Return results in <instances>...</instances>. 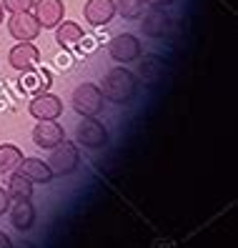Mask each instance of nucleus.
Masks as SVG:
<instances>
[{"mask_svg": "<svg viewBox=\"0 0 238 248\" xmlns=\"http://www.w3.org/2000/svg\"><path fill=\"white\" fill-rule=\"evenodd\" d=\"M33 3H35V0H0L3 10H8L10 16H16V13H25V10H33Z\"/></svg>", "mask_w": 238, "mask_h": 248, "instance_id": "obj_21", "label": "nucleus"}, {"mask_svg": "<svg viewBox=\"0 0 238 248\" xmlns=\"http://www.w3.org/2000/svg\"><path fill=\"white\" fill-rule=\"evenodd\" d=\"M53 83L50 78V73L48 70H25V76L20 80V85L28 91V93H43V91H48V85Z\"/></svg>", "mask_w": 238, "mask_h": 248, "instance_id": "obj_17", "label": "nucleus"}, {"mask_svg": "<svg viewBox=\"0 0 238 248\" xmlns=\"http://www.w3.org/2000/svg\"><path fill=\"white\" fill-rule=\"evenodd\" d=\"M76 143L88 151H100L108 145V128L95 115H85L76 128Z\"/></svg>", "mask_w": 238, "mask_h": 248, "instance_id": "obj_4", "label": "nucleus"}, {"mask_svg": "<svg viewBox=\"0 0 238 248\" xmlns=\"http://www.w3.org/2000/svg\"><path fill=\"white\" fill-rule=\"evenodd\" d=\"M163 76V63L158 55H145V61L141 63V78L145 83H158V78Z\"/></svg>", "mask_w": 238, "mask_h": 248, "instance_id": "obj_20", "label": "nucleus"}, {"mask_svg": "<svg viewBox=\"0 0 238 248\" xmlns=\"http://www.w3.org/2000/svg\"><path fill=\"white\" fill-rule=\"evenodd\" d=\"M10 223L16 231H31L35 226V208L31 201H16V206H10Z\"/></svg>", "mask_w": 238, "mask_h": 248, "instance_id": "obj_15", "label": "nucleus"}, {"mask_svg": "<svg viewBox=\"0 0 238 248\" xmlns=\"http://www.w3.org/2000/svg\"><path fill=\"white\" fill-rule=\"evenodd\" d=\"M20 160H23V151L18 148V145H13V143H3V145H0V173L18 170Z\"/></svg>", "mask_w": 238, "mask_h": 248, "instance_id": "obj_18", "label": "nucleus"}, {"mask_svg": "<svg viewBox=\"0 0 238 248\" xmlns=\"http://www.w3.org/2000/svg\"><path fill=\"white\" fill-rule=\"evenodd\" d=\"M28 113L33 115L35 121H58L63 115V100L43 91V93H35L33 100L28 103Z\"/></svg>", "mask_w": 238, "mask_h": 248, "instance_id": "obj_6", "label": "nucleus"}, {"mask_svg": "<svg viewBox=\"0 0 238 248\" xmlns=\"http://www.w3.org/2000/svg\"><path fill=\"white\" fill-rule=\"evenodd\" d=\"M3 18H5V10H3V5H0V23H3Z\"/></svg>", "mask_w": 238, "mask_h": 248, "instance_id": "obj_25", "label": "nucleus"}, {"mask_svg": "<svg viewBox=\"0 0 238 248\" xmlns=\"http://www.w3.org/2000/svg\"><path fill=\"white\" fill-rule=\"evenodd\" d=\"M8 196H10V201H31L33 198V183L28 181L23 173H18V170H13L10 173V178H8Z\"/></svg>", "mask_w": 238, "mask_h": 248, "instance_id": "obj_16", "label": "nucleus"}, {"mask_svg": "<svg viewBox=\"0 0 238 248\" xmlns=\"http://www.w3.org/2000/svg\"><path fill=\"white\" fill-rule=\"evenodd\" d=\"M40 23L38 18L33 16L31 10H25V13H16V16H10L8 20V33L16 38L18 43H33L38 35H40Z\"/></svg>", "mask_w": 238, "mask_h": 248, "instance_id": "obj_7", "label": "nucleus"}, {"mask_svg": "<svg viewBox=\"0 0 238 248\" xmlns=\"http://www.w3.org/2000/svg\"><path fill=\"white\" fill-rule=\"evenodd\" d=\"M10 206H13V201H10L8 191H5V188H0V216H5L10 211Z\"/></svg>", "mask_w": 238, "mask_h": 248, "instance_id": "obj_22", "label": "nucleus"}, {"mask_svg": "<svg viewBox=\"0 0 238 248\" xmlns=\"http://www.w3.org/2000/svg\"><path fill=\"white\" fill-rule=\"evenodd\" d=\"M108 55L118 65H128V63H136L138 58L143 55V46H141V40L136 35L121 33V35H115L108 43Z\"/></svg>", "mask_w": 238, "mask_h": 248, "instance_id": "obj_5", "label": "nucleus"}, {"mask_svg": "<svg viewBox=\"0 0 238 248\" xmlns=\"http://www.w3.org/2000/svg\"><path fill=\"white\" fill-rule=\"evenodd\" d=\"M18 173H23L33 186H46V183H50L55 178L53 170L48 168V163L40 160V158H23L20 166H18Z\"/></svg>", "mask_w": 238, "mask_h": 248, "instance_id": "obj_13", "label": "nucleus"}, {"mask_svg": "<svg viewBox=\"0 0 238 248\" xmlns=\"http://www.w3.org/2000/svg\"><path fill=\"white\" fill-rule=\"evenodd\" d=\"M103 103H106V98H103V91L100 85L95 83H80L76 91H73V98H70V106L78 115H100L103 110Z\"/></svg>", "mask_w": 238, "mask_h": 248, "instance_id": "obj_3", "label": "nucleus"}, {"mask_svg": "<svg viewBox=\"0 0 238 248\" xmlns=\"http://www.w3.org/2000/svg\"><path fill=\"white\" fill-rule=\"evenodd\" d=\"M65 140V130L58 121H38L33 128V143L43 151H53L58 143Z\"/></svg>", "mask_w": 238, "mask_h": 248, "instance_id": "obj_9", "label": "nucleus"}, {"mask_svg": "<svg viewBox=\"0 0 238 248\" xmlns=\"http://www.w3.org/2000/svg\"><path fill=\"white\" fill-rule=\"evenodd\" d=\"M143 10H145L143 0H115V16H123L126 20L141 18Z\"/></svg>", "mask_w": 238, "mask_h": 248, "instance_id": "obj_19", "label": "nucleus"}, {"mask_svg": "<svg viewBox=\"0 0 238 248\" xmlns=\"http://www.w3.org/2000/svg\"><path fill=\"white\" fill-rule=\"evenodd\" d=\"M100 91H103V98L111 100V103L126 106L138 93V78H136V73H130L126 65H115L103 76Z\"/></svg>", "mask_w": 238, "mask_h": 248, "instance_id": "obj_1", "label": "nucleus"}, {"mask_svg": "<svg viewBox=\"0 0 238 248\" xmlns=\"http://www.w3.org/2000/svg\"><path fill=\"white\" fill-rule=\"evenodd\" d=\"M145 5H151V8H168L173 0H143Z\"/></svg>", "mask_w": 238, "mask_h": 248, "instance_id": "obj_23", "label": "nucleus"}, {"mask_svg": "<svg viewBox=\"0 0 238 248\" xmlns=\"http://www.w3.org/2000/svg\"><path fill=\"white\" fill-rule=\"evenodd\" d=\"M141 31L148 38H166L168 31H171V16L163 8L145 10V16L141 20Z\"/></svg>", "mask_w": 238, "mask_h": 248, "instance_id": "obj_12", "label": "nucleus"}, {"mask_svg": "<svg viewBox=\"0 0 238 248\" xmlns=\"http://www.w3.org/2000/svg\"><path fill=\"white\" fill-rule=\"evenodd\" d=\"M0 248H13V241L5 231H0Z\"/></svg>", "mask_w": 238, "mask_h": 248, "instance_id": "obj_24", "label": "nucleus"}, {"mask_svg": "<svg viewBox=\"0 0 238 248\" xmlns=\"http://www.w3.org/2000/svg\"><path fill=\"white\" fill-rule=\"evenodd\" d=\"M33 16L38 18L40 28L50 31L65 18V5L63 0H38V3H33Z\"/></svg>", "mask_w": 238, "mask_h": 248, "instance_id": "obj_10", "label": "nucleus"}, {"mask_svg": "<svg viewBox=\"0 0 238 248\" xmlns=\"http://www.w3.org/2000/svg\"><path fill=\"white\" fill-rule=\"evenodd\" d=\"M8 63L18 73L33 70L40 63V50H38L35 43H16V46L8 50Z\"/></svg>", "mask_w": 238, "mask_h": 248, "instance_id": "obj_8", "label": "nucleus"}, {"mask_svg": "<svg viewBox=\"0 0 238 248\" xmlns=\"http://www.w3.org/2000/svg\"><path fill=\"white\" fill-rule=\"evenodd\" d=\"M78 166H80V153H78V145L70 143V140L58 143L48 155V168L53 170L55 178L73 176V173L78 170Z\"/></svg>", "mask_w": 238, "mask_h": 248, "instance_id": "obj_2", "label": "nucleus"}, {"mask_svg": "<svg viewBox=\"0 0 238 248\" xmlns=\"http://www.w3.org/2000/svg\"><path fill=\"white\" fill-rule=\"evenodd\" d=\"M83 16H85V23L93 28L108 25L115 18V0H85Z\"/></svg>", "mask_w": 238, "mask_h": 248, "instance_id": "obj_11", "label": "nucleus"}, {"mask_svg": "<svg viewBox=\"0 0 238 248\" xmlns=\"http://www.w3.org/2000/svg\"><path fill=\"white\" fill-rule=\"evenodd\" d=\"M83 38H85V31L76 20H61V23L55 25V43L61 48H65V50L80 46Z\"/></svg>", "mask_w": 238, "mask_h": 248, "instance_id": "obj_14", "label": "nucleus"}]
</instances>
